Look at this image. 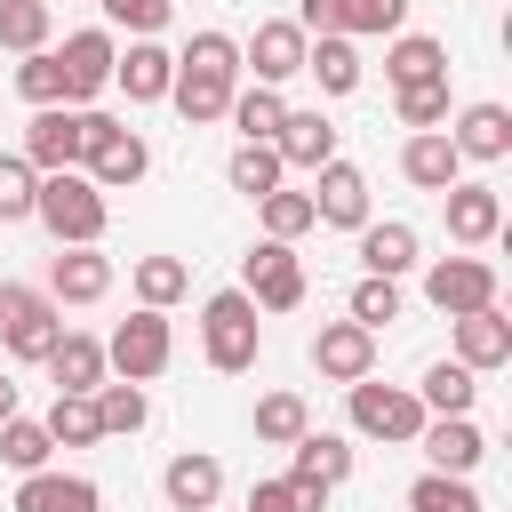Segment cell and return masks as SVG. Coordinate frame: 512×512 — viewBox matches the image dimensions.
<instances>
[{"mask_svg":"<svg viewBox=\"0 0 512 512\" xmlns=\"http://www.w3.org/2000/svg\"><path fill=\"white\" fill-rule=\"evenodd\" d=\"M168 80H176V56H168L160 40H128V48L112 56V88H120L128 104H168Z\"/></svg>","mask_w":512,"mask_h":512,"instance_id":"17","label":"cell"},{"mask_svg":"<svg viewBox=\"0 0 512 512\" xmlns=\"http://www.w3.org/2000/svg\"><path fill=\"white\" fill-rule=\"evenodd\" d=\"M24 168L32 176H56V168H80V144H72V104H48L24 120Z\"/></svg>","mask_w":512,"mask_h":512,"instance_id":"23","label":"cell"},{"mask_svg":"<svg viewBox=\"0 0 512 512\" xmlns=\"http://www.w3.org/2000/svg\"><path fill=\"white\" fill-rule=\"evenodd\" d=\"M112 56H120V40H112L104 24L72 32V40L56 48V64H64V104H96V96L112 88Z\"/></svg>","mask_w":512,"mask_h":512,"instance_id":"9","label":"cell"},{"mask_svg":"<svg viewBox=\"0 0 512 512\" xmlns=\"http://www.w3.org/2000/svg\"><path fill=\"white\" fill-rule=\"evenodd\" d=\"M344 416L360 440H384V448H416V432H424V400L408 384H376V376L344 384Z\"/></svg>","mask_w":512,"mask_h":512,"instance_id":"4","label":"cell"},{"mask_svg":"<svg viewBox=\"0 0 512 512\" xmlns=\"http://www.w3.org/2000/svg\"><path fill=\"white\" fill-rule=\"evenodd\" d=\"M344 320H360L368 336H376L384 320H400V280H368V272H360V288H352V304H344Z\"/></svg>","mask_w":512,"mask_h":512,"instance_id":"45","label":"cell"},{"mask_svg":"<svg viewBox=\"0 0 512 512\" xmlns=\"http://www.w3.org/2000/svg\"><path fill=\"white\" fill-rule=\"evenodd\" d=\"M128 280H136V304H144V312H168V304L192 288L184 256H136V272H128Z\"/></svg>","mask_w":512,"mask_h":512,"instance_id":"34","label":"cell"},{"mask_svg":"<svg viewBox=\"0 0 512 512\" xmlns=\"http://www.w3.org/2000/svg\"><path fill=\"white\" fill-rule=\"evenodd\" d=\"M304 32L288 24V16H264L256 32H248V48H240V72H256V88H280V80H296L304 72Z\"/></svg>","mask_w":512,"mask_h":512,"instance_id":"10","label":"cell"},{"mask_svg":"<svg viewBox=\"0 0 512 512\" xmlns=\"http://www.w3.org/2000/svg\"><path fill=\"white\" fill-rule=\"evenodd\" d=\"M16 96H24L32 112H48V104H64V64H56V48H32V56L16 64Z\"/></svg>","mask_w":512,"mask_h":512,"instance_id":"39","label":"cell"},{"mask_svg":"<svg viewBox=\"0 0 512 512\" xmlns=\"http://www.w3.org/2000/svg\"><path fill=\"white\" fill-rule=\"evenodd\" d=\"M48 456H56V440H48V424H32V416H8L0 424V464L24 480V472H48Z\"/></svg>","mask_w":512,"mask_h":512,"instance_id":"35","label":"cell"},{"mask_svg":"<svg viewBox=\"0 0 512 512\" xmlns=\"http://www.w3.org/2000/svg\"><path fill=\"white\" fill-rule=\"evenodd\" d=\"M160 496H168V512H216V496H224V464H216L208 448H184V456L160 464Z\"/></svg>","mask_w":512,"mask_h":512,"instance_id":"15","label":"cell"},{"mask_svg":"<svg viewBox=\"0 0 512 512\" xmlns=\"http://www.w3.org/2000/svg\"><path fill=\"white\" fill-rule=\"evenodd\" d=\"M224 176H232V192H248V200H264V192H280V152L272 144H232V160H224Z\"/></svg>","mask_w":512,"mask_h":512,"instance_id":"37","label":"cell"},{"mask_svg":"<svg viewBox=\"0 0 512 512\" xmlns=\"http://www.w3.org/2000/svg\"><path fill=\"white\" fill-rule=\"evenodd\" d=\"M256 352H264V320H256V304H248L240 288H216V296L200 304V360H208L216 376H248Z\"/></svg>","mask_w":512,"mask_h":512,"instance_id":"3","label":"cell"},{"mask_svg":"<svg viewBox=\"0 0 512 512\" xmlns=\"http://www.w3.org/2000/svg\"><path fill=\"white\" fill-rule=\"evenodd\" d=\"M424 264V240H416V224H400V216H368L360 224V272L368 280H400V272H416Z\"/></svg>","mask_w":512,"mask_h":512,"instance_id":"18","label":"cell"},{"mask_svg":"<svg viewBox=\"0 0 512 512\" xmlns=\"http://www.w3.org/2000/svg\"><path fill=\"white\" fill-rule=\"evenodd\" d=\"M416 448L432 456V472H456V480H472V464L488 456V432H480L472 416H424Z\"/></svg>","mask_w":512,"mask_h":512,"instance_id":"20","label":"cell"},{"mask_svg":"<svg viewBox=\"0 0 512 512\" xmlns=\"http://www.w3.org/2000/svg\"><path fill=\"white\" fill-rule=\"evenodd\" d=\"M240 296H248L256 312H296V304H304V264L288 256V240H256V248H248Z\"/></svg>","mask_w":512,"mask_h":512,"instance_id":"8","label":"cell"},{"mask_svg":"<svg viewBox=\"0 0 512 512\" xmlns=\"http://www.w3.org/2000/svg\"><path fill=\"white\" fill-rule=\"evenodd\" d=\"M112 296V256H96V248H56V264H48V304L64 312V304H104Z\"/></svg>","mask_w":512,"mask_h":512,"instance_id":"19","label":"cell"},{"mask_svg":"<svg viewBox=\"0 0 512 512\" xmlns=\"http://www.w3.org/2000/svg\"><path fill=\"white\" fill-rule=\"evenodd\" d=\"M392 112H400V128H408V136L440 128V120H448V80H424V88H392Z\"/></svg>","mask_w":512,"mask_h":512,"instance_id":"41","label":"cell"},{"mask_svg":"<svg viewBox=\"0 0 512 512\" xmlns=\"http://www.w3.org/2000/svg\"><path fill=\"white\" fill-rule=\"evenodd\" d=\"M48 8H56V0H48Z\"/></svg>","mask_w":512,"mask_h":512,"instance_id":"49","label":"cell"},{"mask_svg":"<svg viewBox=\"0 0 512 512\" xmlns=\"http://www.w3.org/2000/svg\"><path fill=\"white\" fill-rule=\"evenodd\" d=\"M96 416H104V440H112V432H144V424H152V400H144V384L104 376V384H96Z\"/></svg>","mask_w":512,"mask_h":512,"instance_id":"38","label":"cell"},{"mask_svg":"<svg viewBox=\"0 0 512 512\" xmlns=\"http://www.w3.org/2000/svg\"><path fill=\"white\" fill-rule=\"evenodd\" d=\"M424 304L448 312V320L488 312L496 304V264L488 256H440V264H424Z\"/></svg>","mask_w":512,"mask_h":512,"instance_id":"7","label":"cell"},{"mask_svg":"<svg viewBox=\"0 0 512 512\" xmlns=\"http://www.w3.org/2000/svg\"><path fill=\"white\" fill-rule=\"evenodd\" d=\"M56 448H96L104 440V416H96V392H56V408L40 416Z\"/></svg>","mask_w":512,"mask_h":512,"instance_id":"31","label":"cell"},{"mask_svg":"<svg viewBox=\"0 0 512 512\" xmlns=\"http://www.w3.org/2000/svg\"><path fill=\"white\" fill-rule=\"evenodd\" d=\"M288 480H304V488L352 480V440H344V432H304V440L288 448Z\"/></svg>","mask_w":512,"mask_h":512,"instance_id":"27","label":"cell"},{"mask_svg":"<svg viewBox=\"0 0 512 512\" xmlns=\"http://www.w3.org/2000/svg\"><path fill=\"white\" fill-rule=\"evenodd\" d=\"M440 208H448V240L456 248H488L496 232H504V200H496V184H448L440 192Z\"/></svg>","mask_w":512,"mask_h":512,"instance_id":"13","label":"cell"},{"mask_svg":"<svg viewBox=\"0 0 512 512\" xmlns=\"http://www.w3.org/2000/svg\"><path fill=\"white\" fill-rule=\"evenodd\" d=\"M32 200H40V176L24 168V152H0V224H32Z\"/></svg>","mask_w":512,"mask_h":512,"instance_id":"43","label":"cell"},{"mask_svg":"<svg viewBox=\"0 0 512 512\" xmlns=\"http://www.w3.org/2000/svg\"><path fill=\"white\" fill-rule=\"evenodd\" d=\"M104 8V24H120L128 40H152L160 24H168V0H96Z\"/></svg>","mask_w":512,"mask_h":512,"instance_id":"47","label":"cell"},{"mask_svg":"<svg viewBox=\"0 0 512 512\" xmlns=\"http://www.w3.org/2000/svg\"><path fill=\"white\" fill-rule=\"evenodd\" d=\"M312 368H320L328 384H360V376H376V336H368L360 320H328V328L312 336Z\"/></svg>","mask_w":512,"mask_h":512,"instance_id":"14","label":"cell"},{"mask_svg":"<svg viewBox=\"0 0 512 512\" xmlns=\"http://www.w3.org/2000/svg\"><path fill=\"white\" fill-rule=\"evenodd\" d=\"M256 216H264V240H304L312 232V192H288L280 184V192L256 200Z\"/></svg>","mask_w":512,"mask_h":512,"instance_id":"40","label":"cell"},{"mask_svg":"<svg viewBox=\"0 0 512 512\" xmlns=\"http://www.w3.org/2000/svg\"><path fill=\"white\" fill-rule=\"evenodd\" d=\"M448 360H456V368H472V376L504 368V360H512V320H504V304L464 312V320H456V352H448Z\"/></svg>","mask_w":512,"mask_h":512,"instance_id":"21","label":"cell"},{"mask_svg":"<svg viewBox=\"0 0 512 512\" xmlns=\"http://www.w3.org/2000/svg\"><path fill=\"white\" fill-rule=\"evenodd\" d=\"M80 176H88V184L112 200V192H128V184H144V176H152V144H144L136 128H112V136H104V144L80 160Z\"/></svg>","mask_w":512,"mask_h":512,"instance_id":"12","label":"cell"},{"mask_svg":"<svg viewBox=\"0 0 512 512\" xmlns=\"http://www.w3.org/2000/svg\"><path fill=\"white\" fill-rule=\"evenodd\" d=\"M304 432H312L304 392H264V400H256V440H264V448H296Z\"/></svg>","mask_w":512,"mask_h":512,"instance_id":"32","label":"cell"},{"mask_svg":"<svg viewBox=\"0 0 512 512\" xmlns=\"http://www.w3.org/2000/svg\"><path fill=\"white\" fill-rule=\"evenodd\" d=\"M448 144H456L464 160H488V168H496V160L512 152V112L480 96V104H464V112L448 120Z\"/></svg>","mask_w":512,"mask_h":512,"instance_id":"22","label":"cell"},{"mask_svg":"<svg viewBox=\"0 0 512 512\" xmlns=\"http://www.w3.org/2000/svg\"><path fill=\"white\" fill-rule=\"evenodd\" d=\"M408 392L424 400V416H472L480 376H472V368H456V360H432V368H424V384H408Z\"/></svg>","mask_w":512,"mask_h":512,"instance_id":"30","label":"cell"},{"mask_svg":"<svg viewBox=\"0 0 512 512\" xmlns=\"http://www.w3.org/2000/svg\"><path fill=\"white\" fill-rule=\"evenodd\" d=\"M304 72L320 80V96H352L360 88V48L352 40H312L304 48Z\"/></svg>","mask_w":512,"mask_h":512,"instance_id":"33","label":"cell"},{"mask_svg":"<svg viewBox=\"0 0 512 512\" xmlns=\"http://www.w3.org/2000/svg\"><path fill=\"white\" fill-rule=\"evenodd\" d=\"M48 376H56V392H96L112 368H104V344L96 336H80V328H64L56 344H48V360H40Z\"/></svg>","mask_w":512,"mask_h":512,"instance_id":"26","label":"cell"},{"mask_svg":"<svg viewBox=\"0 0 512 512\" xmlns=\"http://www.w3.org/2000/svg\"><path fill=\"white\" fill-rule=\"evenodd\" d=\"M320 504H328V488H304V480H288V472L248 488V512H320Z\"/></svg>","mask_w":512,"mask_h":512,"instance_id":"46","label":"cell"},{"mask_svg":"<svg viewBox=\"0 0 512 512\" xmlns=\"http://www.w3.org/2000/svg\"><path fill=\"white\" fill-rule=\"evenodd\" d=\"M344 16V40H368V32H408V0H336Z\"/></svg>","mask_w":512,"mask_h":512,"instance_id":"44","label":"cell"},{"mask_svg":"<svg viewBox=\"0 0 512 512\" xmlns=\"http://www.w3.org/2000/svg\"><path fill=\"white\" fill-rule=\"evenodd\" d=\"M312 224H336V232H360L368 224V176L352 160L312 168Z\"/></svg>","mask_w":512,"mask_h":512,"instance_id":"11","label":"cell"},{"mask_svg":"<svg viewBox=\"0 0 512 512\" xmlns=\"http://www.w3.org/2000/svg\"><path fill=\"white\" fill-rule=\"evenodd\" d=\"M272 152H280V168H328L336 160V120L328 112H296L288 104V120H280V136H272Z\"/></svg>","mask_w":512,"mask_h":512,"instance_id":"24","label":"cell"},{"mask_svg":"<svg viewBox=\"0 0 512 512\" xmlns=\"http://www.w3.org/2000/svg\"><path fill=\"white\" fill-rule=\"evenodd\" d=\"M8 416H24V408H16V376L0 368V424H8Z\"/></svg>","mask_w":512,"mask_h":512,"instance_id":"48","label":"cell"},{"mask_svg":"<svg viewBox=\"0 0 512 512\" xmlns=\"http://www.w3.org/2000/svg\"><path fill=\"white\" fill-rule=\"evenodd\" d=\"M48 32H56V8L48 0H0V48L32 56V48H48Z\"/></svg>","mask_w":512,"mask_h":512,"instance_id":"36","label":"cell"},{"mask_svg":"<svg viewBox=\"0 0 512 512\" xmlns=\"http://www.w3.org/2000/svg\"><path fill=\"white\" fill-rule=\"evenodd\" d=\"M408 512H480V496H472V480H456V472H424V480L408 488Z\"/></svg>","mask_w":512,"mask_h":512,"instance_id":"42","label":"cell"},{"mask_svg":"<svg viewBox=\"0 0 512 512\" xmlns=\"http://www.w3.org/2000/svg\"><path fill=\"white\" fill-rule=\"evenodd\" d=\"M56 336H64V312L48 304V288L0 280V352H8V360H48Z\"/></svg>","mask_w":512,"mask_h":512,"instance_id":"6","label":"cell"},{"mask_svg":"<svg viewBox=\"0 0 512 512\" xmlns=\"http://www.w3.org/2000/svg\"><path fill=\"white\" fill-rule=\"evenodd\" d=\"M8 512H104V488L88 472H24Z\"/></svg>","mask_w":512,"mask_h":512,"instance_id":"16","label":"cell"},{"mask_svg":"<svg viewBox=\"0 0 512 512\" xmlns=\"http://www.w3.org/2000/svg\"><path fill=\"white\" fill-rule=\"evenodd\" d=\"M32 224H48V240H56V248H96V240H104V224H112V200H104L80 168H56V176H40Z\"/></svg>","mask_w":512,"mask_h":512,"instance_id":"2","label":"cell"},{"mask_svg":"<svg viewBox=\"0 0 512 512\" xmlns=\"http://www.w3.org/2000/svg\"><path fill=\"white\" fill-rule=\"evenodd\" d=\"M384 80H392V88L448 80V48H440L432 32H392V48H384Z\"/></svg>","mask_w":512,"mask_h":512,"instance_id":"28","label":"cell"},{"mask_svg":"<svg viewBox=\"0 0 512 512\" xmlns=\"http://www.w3.org/2000/svg\"><path fill=\"white\" fill-rule=\"evenodd\" d=\"M232 88H240V40L232 32H192L184 56H176V80H168V104L184 112V128L224 120Z\"/></svg>","mask_w":512,"mask_h":512,"instance_id":"1","label":"cell"},{"mask_svg":"<svg viewBox=\"0 0 512 512\" xmlns=\"http://www.w3.org/2000/svg\"><path fill=\"white\" fill-rule=\"evenodd\" d=\"M168 360H176V328H168V312H144V304H136V312L104 336V368H112L120 384H152Z\"/></svg>","mask_w":512,"mask_h":512,"instance_id":"5","label":"cell"},{"mask_svg":"<svg viewBox=\"0 0 512 512\" xmlns=\"http://www.w3.org/2000/svg\"><path fill=\"white\" fill-rule=\"evenodd\" d=\"M224 120L240 128V144H272V136H280V120H288V96H280V88H256V80H248V88H232Z\"/></svg>","mask_w":512,"mask_h":512,"instance_id":"29","label":"cell"},{"mask_svg":"<svg viewBox=\"0 0 512 512\" xmlns=\"http://www.w3.org/2000/svg\"><path fill=\"white\" fill-rule=\"evenodd\" d=\"M400 176L416 192H448V184H464V152L448 144V128H424V136L400 144Z\"/></svg>","mask_w":512,"mask_h":512,"instance_id":"25","label":"cell"}]
</instances>
